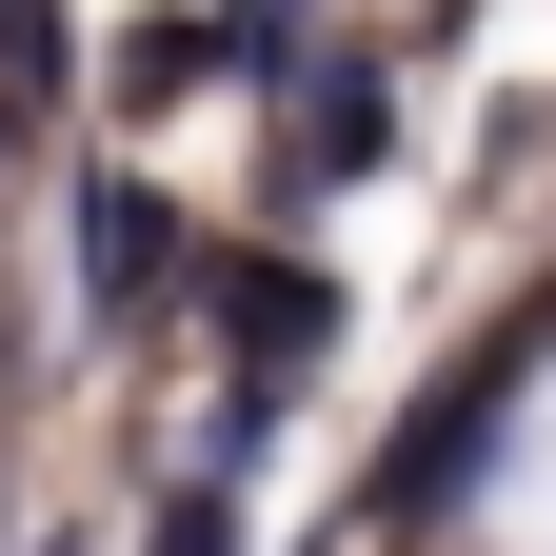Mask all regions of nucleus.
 <instances>
[{
    "label": "nucleus",
    "mask_w": 556,
    "mask_h": 556,
    "mask_svg": "<svg viewBox=\"0 0 556 556\" xmlns=\"http://www.w3.org/2000/svg\"><path fill=\"white\" fill-rule=\"evenodd\" d=\"M179 299L219 318L239 397H299V378L338 358V278H318V258H258V239H199V278H179Z\"/></svg>",
    "instance_id": "1"
},
{
    "label": "nucleus",
    "mask_w": 556,
    "mask_h": 556,
    "mask_svg": "<svg viewBox=\"0 0 556 556\" xmlns=\"http://www.w3.org/2000/svg\"><path fill=\"white\" fill-rule=\"evenodd\" d=\"M179 278H199L179 199L139 179V160H100V179H80V338H139V318L179 299Z\"/></svg>",
    "instance_id": "2"
},
{
    "label": "nucleus",
    "mask_w": 556,
    "mask_h": 556,
    "mask_svg": "<svg viewBox=\"0 0 556 556\" xmlns=\"http://www.w3.org/2000/svg\"><path fill=\"white\" fill-rule=\"evenodd\" d=\"M378 139H397V60H378V40H299V139H278V199L358 179Z\"/></svg>",
    "instance_id": "3"
},
{
    "label": "nucleus",
    "mask_w": 556,
    "mask_h": 556,
    "mask_svg": "<svg viewBox=\"0 0 556 556\" xmlns=\"http://www.w3.org/2000/svg\"><path fill=\"white\" fill-rule=\"evenodd\" d=\"M199 80H219V21H199V0H139L119 60H100V100H119V119H160V100H199Z\"/></svg>",
    "instance_id": "4"
},
{
    "label": "nucleus",
    "mask_w": 556,
    "mask_h": 556,
    "mask_svg": "<svg viewBox=\"0 0 556 556\" xmlns=\"http://www.w3.org/2000/svg\"><path fill=\"white\" fill-rule=\"evenodd\" d=\"M139 556H258V536H239V477H179V497L139 517Z\"/></svg>",
    "instance_id": "5"
}]
</instances>
